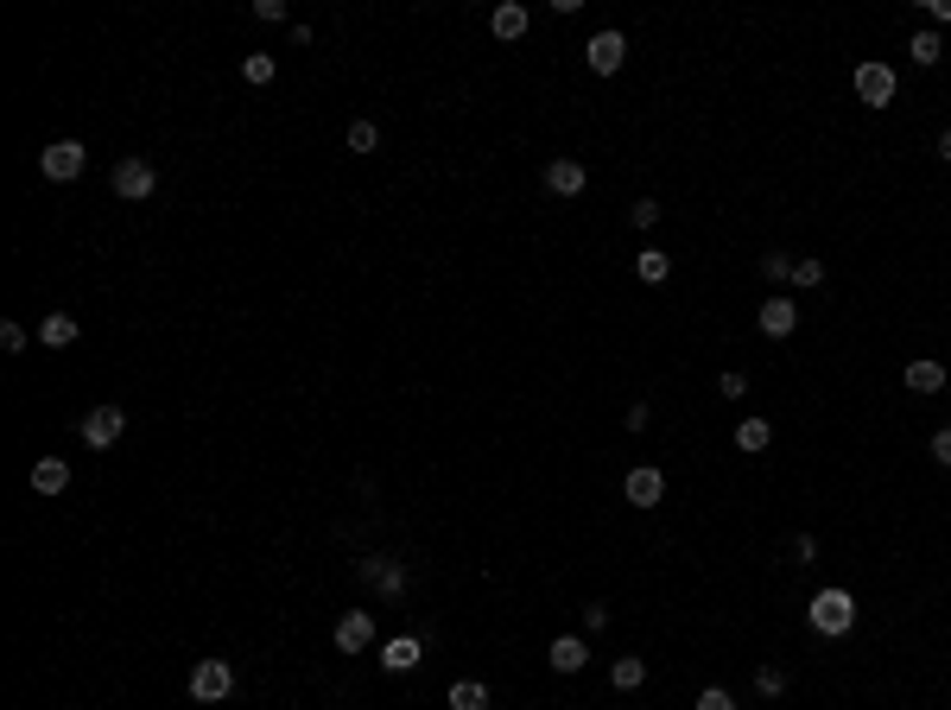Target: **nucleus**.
<instances>
[{
	"instance_id": "5701e85b",
	"label": "nucleus",
	"mask_w": 951,
	"mask_h": 710,
	"mask_svg": "<svg viewBox=\"0 0 951 710\" xmlns=\"http://www.w3.org/2000/svg\"><path fill=\"white\" fill-rule=\"evenodd\" d=\"M609 685H616V692H641V685H647V660H641V653H622V660L609 667Z\"/></svg>"
},
{
	"instance_id": "cd10ccee",
	"label": "nucleus",
	"mask_w": 951,
	"mask_h": 710,
	"mask_svg": "<svg viewBox=\"0 0 951 710\" xmlns=\"http://www.w3.org/2000/svg\"><path fill=\"white\" fill-rule=\"evenodd\" d=\"M659 216H666V203H659V197H634V203H628V223L641 228V235H647Z\"/></svg>"
},
{
	"instance_id": "dca6fc26",
	"label": "nucleus",
	"mask_w": 951,
	"mask_h": 710,
	"mask_svg": "<svg viewBox=\"0 0 951 710\" xmlns=\"http://www.w3.org/2000/svg\"><path fill=\"white\" fill-rule=\"evenodd\" d=\"M730 438H736V450H742V457H762V450L774 445V425L749 412V419H736V432H730Z\"/></svg>"
},
{
	"instance_id": "c756f323",
	"label": "nucleus",
	"mask_w": 951,
	"mask_h": 710,
	"mask_svg": "<svg viewBox=\"0 0 951 710\" xmlns=\"http://www.w3.org/2000/svg\"><path fill=\"white\" fill-rule=\"evenodd\" d=\"M578 622H584V635H603V628H609V602L590 597L584 609H578Z\"/></svg>"
},
{
	"instance_id": "ddd939ff",
	"label": "nucleus",
	"mask_w": 951,
	"mask_h": 710,
	"mask_svg": "<svg viewBox=\"0 0 951 710\" xmlns=\"http://www.w3.org/2000/svg\"><path fill=\"white\" fill-rule=\"evenodd\" d=\"M419 660H425V647H419V635H394V640H381V673H419Z\"/></svg>"
},
{
	"instance_id": "a211bd4d",
	"label": "nucleus",
	"mask_w": 951,
	"mask_h": 710,
	"mask_svg": "<svg viewBox=\"0 0 951 710\" xmlns=\"http://www.w3.org/2000/svg\"><path fill=\"white\" fill-rule=\"evenodd\" d=\"M33 488H38V495H64V488H71V463H64V457H38V463H33Z\"/></svg>"
},
{
	"instance_id": "9b49d317",
	"label": "nucleus",
	"mask_w": 951,
	"mask_h": 710,
	"mask_svg": "<svg viewBox=\"0 0 951 710\" xmlns=\"http://www.w3.org/2000/svg\"><path fill=\"white\" fill-rule=\"evenodd\" d=\"M622 495H628V508H659V501H666V470L634 463V470L622 476Z\"/></svg>"
},
{
	"instance_id": "39448f33",
	"label": "nucleus",
	"mask_w": 951,
	"mask_h": 710,
	"mask_svg": "<svg viewBox=\"0 0 951 710\" xmlns=\"http://www.w3.org/2000/svg\"><path fill=\"white\" fill-rule=\"evenodd\" d=\"M83 165H89V147H83V140H51V147L38 152V172H45L51 185H71Z\"/></svg>"
},
{
	"instance_id": "f257e3e1",
	"label": "nucleus",
	"mask_w": 951,
	"mask_h": 710,
	"mask_svg": "<svg viewBox=\"0 0 951 710\" xmlns=\"http://www.w3.org/2000/svg\"><path fill=\"white\" fill-rule=\"evenodd\" d=\"M805 622H812L818 640H843L850 628H856V597H850L843 584H825L818 597L805 602Z\"/></svg>"
},
{
	"instance_id": "393cba45",
	"label": "nucleus",
	"mask_w": 951,
	"mask_h": 710,
	"mask_svg": "<svg viewBox=\"0 0 951 710\" xmlns=\"http://www.w3.org/2000/svg\"><path fill=\"white\" fill-rule=\"evenodd\" d=\"M787 685H793V673H787L780 660H762V667H755V692H762V698H780Z\"/></svg>"
},
{
	"instance_id": "0eeeda50",
	"label": "nucleus",
	"mask_w": 951,
	"mask_h": 710,
	"mask_svg": "<svg viewBox=\"0 0 951 710\" xmlns=\"http://www.w3.org/2000/svg\"><path fill=\"white\" fill-rule=\"evenodd\" d=\"M229 692H235V667L229 660H197L190 667V698L197 705H222Z\"/></svg>"
},
{
	"instance_id": "423d86ee",
	"label": "nucleus",
	"mask_w": 951,
	"mask_h": 710,
	"mask_svg": "<svg viewBox=\"0 0 951 710\" xmlns=\"http://www.w3.org/2000/svg\"><path fill=\"white\" fill-rule=\"evenodd\" d=\"M540 185L552 190V197H584V185H590V172H584V159L578 152H558V159H546V172H540Z\"/></svg>"
},
{
	"instance_id": "f704fd0d",
	"label": "nucleus",
	"mask_w": 951,
	"mask_h": 710,
	"mask_svg": "<svg viewBox=\"0 0 951 710\" xmlns=\"http://www.w3.org/2000/svg\"><path fill=\"white\" fill-rule=\"evenodd\" d=\"M926 450H933V463H939V470H951V425H939V432H933V445H926Z\"/></svg>"
},
{
	"instance_id": "a878e982",
	"label": "nucleus",
	"mask_w": 951,
	"mask_h": 710,
	"mask_svg": "<svg viewBox=\"0 0 951 710\" xmlns=\"http://www.w3.org/2000/svg\"><path fill=\"white\" fill-rule=\"evenodd\" d=\"M755 273H762V279H774V286H787V279H793V254H787V248H768V254L755 261Z\"/></svg>"
},
{
	"instance_id": "1a4fd4ad",
	"label": "nucleus",
	"mask_w": 951,
	"mask_h": 710,
	"mask_svg": "<svg viewBox=\"0 0 951 710\" xmlns=\"http://www.w3.org/2000/svg\"><path fill=\"white\" fill-rule=\"evenodd\" d=\"M152 190H159V172H152L147 159H121L114 165V197L121 203H147Z\"/></svg>"
},
{
	"instance_id": "c85d7f7f",
	"label": "nucleus",
	"mask_w": 951,
	"mask_h": 710,
	"mask_svg": "<svg viewBox=\"0 0 951 710\" xmlns=\"http://www.w3.org/2000/svg\"><path fill=\"white\" fill-rule=\"evenodd\" d=\"M343 147H349V152H374V147H381V127H374V121H349Z\"/></svg>"
},
{
	"instance_id": "2f4dec72",
	"label": "nucleus",
	"mask_w": 951,
	"mask_h": 710,
	"mask_svg": "<svg viewBox=\"0 0 951 710\" xmlns=\"http://www.w3.org/2000/svg\"><path fill=\"white\" fill-rule=\"evenodd\" d=\"M622 425H628V432H634V438H641V432L654 425V407H647V400H634V407L622 412Z\"/></svg>"
},
{
	"instance_id": "20e7f679",
	"label": "nucleus",
	"mask_w": 951,
	"mask_h": 710,
	"mask_svg": "<svg viewBox=\"0 0 951 710\" xmlns=\"http://www.w3.org/2000/svg\"><path fill=\"white\" fill-rule=\"evenodd\" d=\"M584 64L596 76H616L628 64V33H616V26H603V33H590L584 38Z\"/></svg>"
},
{
	"instance_id": "e433bc0d",
	"label": "nucleus",
	"mask_w": 951,
	"mask_h": 710,
	"mask_svg": "<svg viewBox=\"0 0 951 710\" xmlns=\"http://www.w3.org/2000/svg\"><path fill=\"white\" fill-rule=\"evenodd\" d=\"M926 20H933V33H939V26H951V0H926Z\"/></svg>"
},
{
	"instance_id": "f03ea898",
	"label": "nucleus",
	"mask_w": 951,
	"mask_h": 710,
	"mask_svg": "<svg viewBox=\"0 0 951 710\" xmlns=\"http://www.w3.org/2000/svg\"><path fill=\"white\" fill-rule=\"evenodd\" d=\"M850 89H856V102L869 114H881V109H894L901 102V71L894 64H881V58H863L856 71H850Z\"/></svg>"
},
{
	"instance_id": "6ab92c4d",
	"label": "nucleus",
	"mask_w": 951,
	"mask_h": 710,
	"mask_svg": "<svg viewBox=\"0 0 951 710\" xmlns=\"http://www.w3.org/2000/svg\"><path fill=\"white\" fill-rule=\"evenodd\" d=\"M825 279H831V266L818 261V254H793V279H787V286H793V299H800V292H818Z\"/></svg>"
},
{
	"instance_id": "bb28decb",
	"label": "nucleus",
	"mask_w": 951,
	"mask_h": 710,
	"mask_svg": "<svg viewBox=\"0 0 951 710\" xmlns=\"http://www.w3.org/2000/svg\"><path fill=\"white\" fill-rule=\"evenodd\" d=\"M242 76H248L255 89H267V83L280 76V64H273V51H248V58H242Z\"/></svg>"
},
{
	"instance_id": "4be33fe9",
	"label": "nucleus",
	"mask_w": 951,
	"mask_h": 710,
	"mask_svg": "<svg viewBox=\"0 0 951 710\" xmlns=\"http://www.w3.org/2000/svg\"><path fill=\"white\" fill-rule=\"evenodd\" d=\"M362 577L381 590V597H400V590H406V571H400V564H387V559H368Z\"/></svg>"
},
{
	"instance_id": "f3484780",
	"label": "nucleus",
	"mask_w": 951,
	"mask_h": 710,
	"mask_svg": "<svg viewBox=\"0 0 951 710\" xmlns=\"http://www.w3.org/2000/svg\"><path fill=\"white\" fill-rule=\"evenodd\" d=\"M38 342H45V349H71V342H76V317H71V311H45V317H38Z\"/></svg>"
},
{
	"instance_id": "4468645a",
	"label": "nucleus",
	"mask_w": 951,
	"mask_h": 710,
	"mask_svg": "<svg viewBox=\"0 0 951 710\" xmlns=\"http://www.w3.org/2000/svg\"><path fill=\"white\" fill-rule=\"evenodd\" d=\"M336 647H343V653H368V647H374V615H368V609H343V615H336Z\"/></svg>"
},
{
	"instance_id": "c9c22d12",
	"label": "nucleus",
	"mask_w": 951,
	"mask_h": 710,
	"mask_svg": "<svg viewBox=\"0 0 951 710\" xmlns=\"http://www.w3.org/2000/svg\"><path fill=\"white\" fill-rule=\"evenodd\" d=\"M26 342H33V337H26V324H13V317H7V324H0V349H13V356H20V349H26Z\"/></svg>"
},
{
	"instance_id": "7ed1b4c3",
	"label": "nucleus",
	"mask_w": 951,
	"mask_h": 710,
	"mask_svg": "<svg viewBox=\"0 0 951 710\" xmlns=\"http://www.w3.org/2000/svg\"><path fill=\"white\" fill-rule=\"evenodd\" d=\"M755 331L768 342H787L793 331H800V299L793 292H774V299H762V311H755Z\"/></svg>"
},
{
	"instance_id": "2eb2a0df",
	"label": "nucleus",
	"mask_w": 951,
	"mask_h": 710,
	"mask_svg": "<svg viewBox=\"0 0 951 710\" xmlns=\"http://www.w3.org/2000/svg\"><path fill=\"white\" fill-rule=\"evenodd\" d=\"M527 26H533V13H527L520 0H502V7L489 13V33L502 38V45H520V38H527Z\"/></svg>"
},
{
	"instance_id": "9d476101",
	"label": "nucleus",
	"mask_w": 951,
	"mask_h": 710,
	"mask_svg": "<svg viewBox=\"0 0 951 710\" xmlns=\"http://www.w3.org/2000/svg\"><path fill=\"white\" fill-rule=\"evenodd\" d=\"M946 381H951V369L939 362V356H914V362L901 369V387H907V394H919V400L946 394Z\"/></svg>"
},
{
	"instance_id": "412c9836",
	"label": "nucleus",
	"mask_w": 951,
	"mask_h": 710,
	"mask_svg": "<svg viewBox=\"0 0 951 710\" xmlns=\"http://www.w3.org/2000/svg\"><path fill=\"white\" fill-rule=\"evenodd\" d=\"M939 58H946V38L933 33V26H919V33L907 38V64H919V71H933Z\"/></svg>"
},
{
	"instance_id": "7c9ffc66",
	"label": "nucleus",
	"mask_w": 951,
	"mask_h": 710,
	"mask_svg": "<svg viewBox=\"0 0 951 710\" xmlns=\"http://www.w3.org/2000/svg\"><path fill=\"white\" fill-rule=\"evenodd\" d=\"M717 394H724V400H749V374L724 369V374H717Z\"/></svg>"
},
{
	"instance_id": "6e6552de",
	"label": "nucleus",
	"mask_w": 951,
	"mask_h": 710,
	"mask_svg": "<svg viewBox=\"0 0 951 710\" xmlns=\"http://www.w3.org/2000/svg\"><path fill=\"white\" fill-rule=\"evenodd\" d=\"M76 432H83V445H89V450H109V445H121V432H127V412H121V407H89Z\"/></svg>"
},
{
	"instance_id": "b1692460",
	"label": "nucleus",
	"mask_w": 951,
	"mask_h": 710,
	"mask_svg": "<svg viewBox=\"0 0 951 710\" xmlns=\"http://www.w3.org/2000/svg\"><path fill=\"white\" fill-rule=\"evenodd\" d=\"M450 710H489V685L482 678H457L450 685Z\"/></svg>"
},
{
	"instance_id": "72a5a7b5",
	"label": "nucleus",
	"mask_w": 951,
	"mask_h": 710,
	"mask_svg": "<svg viewBox=\"0 0 951 710\" xmlns=\"http://www.w3.org/2000/svg\"><path fill=\"white\" fill-rule=\"evenodd\" d=\"M697 710H736V698L724 692V685H704V692H697Z\"/></svg>"
},
{
	"instance_id": "f8f14e48",
	"label": "nucleus",
	"mask_w": 951,
	"mask_h": 710,
	"mask_svg": "<svg viewBox=\"0 0 951 710\" xmlns=\"http://www.w3.org/2000/svg\"><path fill=\"white\" fill-rule=\"evenodd\" d=\"M546 667H552L558 678H578V673L590 667V640H584V635H558V640L546 647Z\"/></svg>"
},
{
	"instance_id": "473e14b6",
	"label": "nucleus",
	"mask_w": 951,
	"mask_h": 710,
	"mask_svg": "<svg viewBox=\"0 0 951 710\" xmlns=\"http://www.w3.org/2000/svg\"><path fill=\"white\" fill-rule=\"evenodd\" d=\"M800 564H818V533H793V546H787Z\"/></svg>"
},
{
	"instance_id": "aec40b11",
	"label": "nucleus",
	"mask_w": 951,
	"mask_h": 710,
	"mask_svg": "<svg viewBox=\"0 0 951 710\" xmlns=\"http://www.w3.org/2000/svg\"><path fill=\"white\" fill-rule=\"evenodd\" d=\"M634 279H641V286H666V279H672V254H666V248H641V254H634Z\"/></svg>"
},
{
	"instance_id": "4c0bfd02",
	"label": "nucleus",
	"mask_w": 951,
	"mask_h": 710,
	"mask_svg": "<svg viewBox=\"0 0 951 710\" xmlns=\"http://www.w3.org/2000/svg\"><path fill=\"white\" fill-rule=\"evenodd\" d=\"M939 159H946V165H951V127H946V134H939Z\"/></svg>"
}]
</instances>
